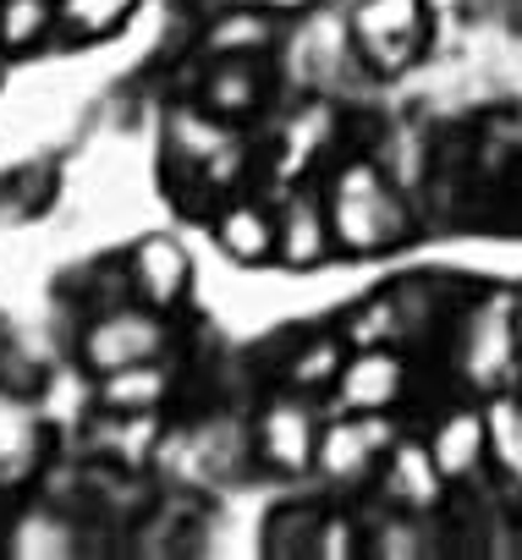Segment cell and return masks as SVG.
I'll use <instances>...</instances> for the list:
<instances>
[{
	"mask_svg": "<svg viewBox=\"0 0 522 560\" xmlns=\"http://www.w3.org/2000/svg\"><path fill=\"white\" fill-rule=\"evenodd\" d=\"M165 396H171L165 358L132 363V369H116V374H100V385H94V407H105V412H154Z\"/></svg>",
	"mask_w": 522,
	"mask_h": 560,
	"instance_id": "4fadbf2b",
	"label": "cell"
},
{
	"mask_svg": "<svg viewBox=\"0 0 522 560\" xmlns=\"http://www.w3.org/2000/svg\"><path fill=\"white\" fill-rule=\"evenodd\" d=\"M154 440H160L154 412H111V423L100 429V445L121 462H143L154 451Z\"/></svg>",
	"mask_w": 522,
	"mask_h": 560,
	"instance_id": "7402d4cb",
	"label": "cell"
},
{
	"mask_svg": "<svg viewBox=\"0 0 522 560\" xmlns=\"http://www.w3.org/2000/svg\"><path fill=\"white\" fill-rule=\"evenodd\" d=\"M336 253V225H330V203L325 192L303 187L281 203V242H276V258L287 269H320L325 258Z\"/></svg>",
	"mask_w": 522,
	"mask_h": 560,
	"instance_id": "30bf717a",
	"label": "cell"
},
{
	"mask_svg": "<svg viewBox=\"0 0 522 560\" xmlns=\"http://www.w3.org/2000/svg\"><path fill=\"white\" fill-rule=\"evenodd\" d=\"M522 363V336H517V298L495 292L473 308L467 341H462V374L478 390H506V380Z\"/></svg>",
	"mask_w": 522,
	"mask_h": 560,
	"instance_id": "277c9868",
	"label": "cell"
},
{
	"mask_svg": "<svg viewBox=\"0 0 522 560\" xmlns=\"http://www.w3.org/2000/svg\"><path fill=\"white\" fill-rule=\"evenodd\" d=\"M391 445H396V429H391L385 412H341V418H330V423L320 429V456H314V467L325 472V483L352 489V483H363V478L385 462Z\"/></svg>",
	"mask_w": 522,
	"mask_h": 560,
	"instance_id": "3957f363",
	"label": "cell"
},
{
	"mask_svg": "<svg viewBox=\"0 0 522 560\" xmlns=\"http://www.w3.org/2000/svg\"><path fill=\"white\" fill-rule=\"evenodd\" d=\"M127 269V287H132V303L154 308V314H176L193 292V264H187V247L176 236H143L127 247L121 258Z\"/></svg>",
	"mask_w": 522,
	"mask_h": 560,
	"instance_id": "8992f818",
	"label": "cell"
},
{
	"mask_svg": "<svg viewBox=\"0 0 522 560\" xmlns=\"http://www.w3.org/2000/svg\"><path fill=\"white\" fill-rule=\"evenodd\" d=\"M407 363L391 347H352L341 380H336V407L341 412H391L402 401Z\"/></svg>",
	"mask_w": 522,
	"mask_h": 560,
	"instance_id": "ba28073f",
	"label": "cell"
},
{
	"mask_svg": "<svg viewBox=\"0 0 522 560\" xmlns=\"http://www.w3.org/2000/svg\"><path fill=\"white\" fill-rule=\"evenodd\" d=\"M330 225H336V247L341 253H385L391 242L407 236V214L396 203V192L385 187V176L369 160H352L336 171L330 182Z\"/></svg>",
	"mask_w": 522,
	"mask_h": 560,
	"instance_id": "6da1fadb",
	"label": "cell"
},
{
	"mask_svg": "<svg viewBox=\"0 0 522 560\" xmlns=\"http://www.w3.org/2000/svg\"><path fill=\"white\" fill-rule=\"evenodd\" d=\"M352 45L374 72L413 67L424 45V0H358L352 7Z\"/></svg>",
	"mask_w": 522,
	"mask_h": 560,
	"instance_id": "5b68a950",
	"label": "cell"
},
{
	"mask_svg": "<svg viewBox=\"0 0 522 560\" xmlns=\"http://www.w3.org/2000/svg\"><path fill=\"white\" fill-rule=\"evenodd\" d=\"M253 445H258V456H265V467L298 478L320 456V412L303 396H276L265 412H258Z\"/></svg>",
	"mask_w": 522,
	"mask_h": 560,
	"instance_id": "52a82bcc",
	"label": "cell"
},
{
	"mask_svg": "<svg viewBox=\"0 0 522 560\" xmlns=\"http://www.w3.org/2000/svg\"><path fill=\"white\" fill-rule=\"evenodd\" d=\"M165 138H171V154H176V160H187L193 171H198V165H209V160H214L225 143H236V138H231V132H225L214 116L187 110V105L165 116Z\"/></svg>",
	"mask_w": 522,
	"mask_h": 560,
	"instance_id": "e0dca14e",
	"label": "cell"
},
{
	"mask_svg": "<svg viewBox=\"0 0 522 560\" xmlns=\"http://www.w3.org/2000/svg\"><path fill=\"white\" fill-rule=\"evenodd\" d=\"M484 418H489V462H495V472L522 489V401L511 390H495Z\"/></svg>",
	"mask_w": 522,
	"mask_h": 560,
	"instance_id": "2e32d148",
	"label": "cell"
},
{
	"mask_svg": "<svg viewBox=\"0 0 522 560\" xmlns=\"http://www.w3.org/2000/svg\"><path fill=\"white\" fill-rule=\"evenodd\" d=\"M45 451V423L28 401L18 396H0V483H12V478H28L34 462Z\"/></svg>",
	"mask_w": 522,
	"mask_h": 560,
	"instance_id": "5bb4252c",
	"label": "cell"
},
{
	"mask_svg": "<svg viewBox=\"0 0 522 560\" xmlns=\"http://www.w3.org/2000/svg\"><path fill=\"white\" fill-rule=\"evenodd\" d=\"M445 483H451V478L440 472V462H434L429 440H424V445L396 440V445L385 451V467H380V494H385L396 511H413V516L434 511V505L445 500Z\"/></svg>",
	"mask_w": 522,
	"mask_h": 560,
	"instance_id": "9c48e42d",
	"label": "cell"
},
{
	"mask_svg": "<svg viewBox=\"0 0 522 560\" xmlns=\"http://www.w3.org/2000/svg\"><path fill=\"white\" fill-rule=\"evenodd\" d=\"M56 34V0H0V50H34Z\"/></svg>",
	"mask_w": 522,
	"mask_h": 560,
	"instance_id": "44dd1931",
	"label": "cell"
},
{
	"mask_svg": "<svg viewBox=\"0 0 522 560\" xmlns=\"http://www.w3.org/2000/svg\"><path fill=\"white\" fill-rule=\"evenodd\" d=\"M314 555H330V560H347V555H358L352 522H347V516H325V522H320V544H314Z\"/></svg>",
	"mask_w": 522,
	"mask_h": 560,
	"instance_id": "d4e9b609",
	"label": "cell"
},
{
	"mask_svg": "<svg viewBox=\"0 0 522 560\" xmlns=\"http://www.w3.org/2000/svg\"><path fill=\"white\" fill-rule=\"evenodd\" d=\"M214 242L231 264H270L276 258V242H281V214H270L265 203L253 198H231L214 209Z\"/></svg>",
	"mask_w": 522,
	"mask_h": 560,
	"instance_id": "8fae6325",
	"label": "cell"
},
{
	"mask_svg": "<svg viewBox=\"0 0 522 560\" xmlns=\"http://www.w3.org/2000/svg\"><path fill=\"white\" fill-rule=\"evenodd\" d=\"M347 352H352V341H347V336H314V341H309V347H298V358L287 363V380H292L298 390H325V385H336V380H341Z\"/></svg>",
	"mask_w": 522,
	"mask_h": 560,
	"instance_id": "ffe728a7",
	"label": "cell"
},
{
	"mask_svg": "<svg viewBox=\"0 0 522 560\" xmlns=\"http://www.w3.org/2000/svg\"><path fill=\"white\" fill-rule=\"evenodd\" d=\"M341 336H347L352 347H391V336H396V303H391V298L363 303V308L347 319Z\"/></svg>",
	"mask_w": 522,
	"mask_h": 560,
	"instance_id": "603a6c76",
	"label": "cell"
},
{
	"mask_svg": "<svg viewBox=\"0 0 522 560\" xmlns=\"http://www.w3.org/2000/svg\"><path fill=\"white\" fill-rule=\"evenodd\" d=\"M165 319H171V314H154V308H143V303H116V308H105V314L83 330V341H78L83 369L100 380V374H116V369L165 358V352H171V325H165Z\"/></svg>",
	"mask_w": 522,
	"mask_h": 560,
	"instance_id": "7a4b0ae2",
	"label": "cell"
},
{
	"mask_svg": "<svg viewBox=\"0 0 522 560\" xmlns=\"http://www.w3.org/2000/svg\"><path fill=\"white\" fill-rule=\"evenodd\" d=\"M138 0H56V34L89 45V39H111Z\"/></svg>",
	"mask_w": 522,
	"mask_h": 560,
	"instance_id": "ac0fdd59",
	"label": "cell"
},
{
	"mask_svg": "<svg viewBox=\"0 0 522 560\" xmlns=\"http://www.w3.org/2000/svg\"><path fill=\"white\" fill-rule=\"evenodd\" d=\"M265 100V72L253 56H220V67L204 78V105L214 116H247Z\"/></svg>",
	"mask_w": 522,
	"mask_h": 560,
	"instance_id": "9a60e30c",
	"label": "cell"
},
{
	"mask_svg": "<svg viewBox=\"0 0 522 560\" xmlns=\"http://www.w3.org/2000/svg\"><path fill=\"white\" fill-rule=\"evenodd\" d=\"M270 39H276V18H270V12H253V7L225 12V18L204 34V45H209L214 56H258V50H270Z\"/></svg>",
	"mask_w": 522,
	"mask_h": 560,
	"instance_id": "d6986e66",
	"label": "cell"
},
{
	"mask_svg": "<svg viewBox=\"0 0 522 560\" xmlns=\"http://www.w3.org/2000/svg\"><path fill=\"white\" fill-rule=\"evenodd\" d=\"M517 336H522V298H517Z\"/></svg>",
	"mask_w": 522,
	"mask_h": 560,
	"instance_id": "484cf974",
	"label": "cell"
},
{
	"mask_svg": "<svg viewBox=\"0 0 522 560\" xmlns=\"http://www.w3.org/2000/svg\"><path fill=\"white\" fill-rule=\"evenodd\" d=\"M429 451H434V462H440V472H445L451 483L473 478V472L489 462V418H484V407H456V412H445V418L434 423V434H429Z\"/></svg>",
	"mask_w": 522,
	"mask_h": 560,
	"instance_id": "7c38bea8",
	"label": "cell"
},
{
	"mask_svg": "<svg viewBox=\"0 0 522 560\" xmlns=\"http://www.w3.org/2000/svg\"><path fill=\"white\" fill-rule=\"evenodd\" d=\"M369 549H374V555H424L429 544L418 538V522H413V511H402L396 522H380V533L369 538Z\"/></svg>",
	"mask_w": 522,
	"mask_h": 560,
	"instance_id": "cb8c5ba5",
	"label": "cell"
}]
</instances>
